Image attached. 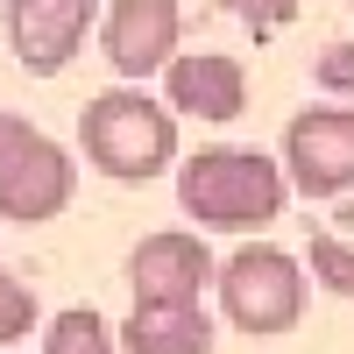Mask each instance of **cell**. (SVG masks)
I'll return each mask as SVG.
<instances>
[{"instance_id": "obj_1", "label": "cell", "mask_w": 354, "mask_h": 354, "mask_svg": "<svg viewBox=\"0 0 354 354\" xmlns=\"http://www.w3.org/2000/svg\"><path fill=\"white\" fill-rule=\"evenodd\" d=\"M78 142L85 163L113 185H149L177 163V113L163 100H149L142 85H113V93H93L78 113Z\"/></svg>"}, {"instance_id": "obj_2", "label": "cell", "mask_w": 354, "mask_h": 354, "mask_svg": "<svg viewBox=\"0 0 354 354\" xmlns=\"http://www.w3.org/2000/svg\"><path fill=\"white\" fill-rule=\"evenodd\" d=\"M283 170L262 156V149H198L185 156V170H177V205L198 220V227H213V234H255V227H270L283 213Z\"/></svg>"}, {"instance_id": "obj_3", "label": "cell", "mask_w": 354, "mask_h": 354, "mask_svg": "<svg viewBox=\"0 0 354 354\" xmlns=\"http://www.w3.org/2000/svg\"><path fill=\"white\" fill-rule=\"evenodd\" d=\"M213 290H220L227 326H241L248 340H277L305 319V270L277 241H248L227 262H213Z\"/></svg>"}, {"instance_id": "obj_4", "label": "cell", "mask_w": 354, "mask_h": 354, "mask_svg": "<svg viewBox=\"0 0 354 354\" xmlns=\"http://www.w3.org/2000/svg\"><path fill=\"white\" fill-rule=\"evenodd\" d=\"M71 192H78V163L64 142L28 128L21 113H0V220L43 227L71 205Z\"/></svg>"}, {"instance_id": "obj_5", "label": "cell", "mask_w": 354, "mask_h": 354, "mask_svg": "<svg viewBox=\"0 0 354 354\" xmlns=\"http://www.w3.org/2000/svg\"><path fill=\"white\" fill-rule=\"evenodd\" d=\"M283 185L305 198H347L354 192V106H305L283 128Z\"/></svg>"}, {"instance_id": "obj_6", "label": "cell", "mask_w": 354, "mask_h": 354, "mask_svg": "<svg viewBox=\"0 0 354 354\" xmlns=\"http://www.w3.org/2000/svg\"><path fill=\"white\" fill-rule=\"evenodd\" d=\"M93 21H100V0H8V43L28 78H57L85 50Z\"/></svg>"}, {"instance_id": "obj_7", "label": "cell", "mask_w": 354, "mask_h": 354, "mask_svg": "<svg viewBox=\"0 0 354 354\" xmlns=\"http://www.w3.org/2000/svg\"><path fill=\"white\" fill-rule=\"evenodd\" d=\"M177 36H185V8L177 0H113L100 15V50L121 78H149L177 57Z\"/></svg>"}, {"instance_id": "obj_8", "label": "cell", "mask_w": 354, "mask_h": 354, "mask_svg": "<svg viewBox=\"0 0 354 354\" xmlns=\"http://www.w3.org/2000/svg\"><path fill=\"white\" fill-rule=\"evenodd\" d=\"M128 283H135V305H198V290L213 283V248L177 227L142 234L128 255Z\"/></svg>"}, {"instance_id": "obj_9", "label": "cell", "mask_w": 354, "mask_h": 354, "mask_svg": "<svg viewBox=\"0 0 354 354\" xmlns=\"http://www.w3.org/2000/svg\"><path fill=\"white\" fill-rule=\"evenodd\" d=\"M163 106L192 121H241L248 106V71L220 50H185L163 64Z\"/></svg>"}, {"instance_id": "obj_10", "label": "cell", "mask_w": 354, "mask_h": 354, "mask_svg": "<svg viewBox=\"0 0 354 354\" xmlns=\"http://www.w3.org/2000/svg\"><path fill=\"white\" fill-rule=\"evenodd\" d=\"M128 354H213V312L205 305H135L121 326Z\"/></svg>"}, {"instance_id": "obj_11", "label": "cell", "mask_w": 354, "mask_h": 354, "mask_svg": "<svg viewBox=\"0 0 354 354\" xmlns=\"http://www.w3.org/2000/svg\"><path fill=\"white\" fill-rule=\"evenodd\" d=\"M43 354H113V326H106L93 305H71V312H57V319H50Z\"/></svg>"}, {"instance_id": "obj_12", "label": "cell", "mask_w": 354, "mask_h": 354, "mask_svg": "<svg viewBox=\"0 0 354 354\" xmlns=\"http://www.w3.org/2000/svg\"><path fill=\"white\" fill-rule=\"evenodd\" d=\"M312 277L333 298H354V241L347 234H312Z\"/></svg>"}, {"instance_id": "obj_13", "label": "cell", "mask_w": 354, "mask_h": 354, "mask_svg": "<svg viewBox=\"0 0 354 354\" xmlns=\"http://www.w3.org/2000/svg\"><path fill=\"white\" fill-rule=\"evenodd\" d=\"M28 326H36V290L15 283L8 270H0V347H15Z\"/></svg>"}, {"instance_id": "obj_14", "label": "cell", "mask_w": 354, "mask_h": 354, "mask_svg": "<svg viewBox=\"0 0 354 354\" xmlns=\"http://www.w3.org/2000/svg\"><path fill=\"white\" fill-rule=\"evenodd\" d=\"M227 8L241 15V21L255 28V36H277L283 21H298V8H305V0H227Z\"/></svg>"}, {"instance_id": "obj_15", "label": "cell", "mask_w": 354, "mask_h": 354, "mask_svg": "<svg viewBox=\"0 0 354 354\" xmlns=\"http://www.w3.org/2000/svg\"><path fill=\"white\" fill-rule=\"evenodd\" d=\"M326 78H333V85H340V78H354V57H347V43L326 57Z\"/></svg>"}, {"instance_id": "obj_16", "label": "cell", "mask_w": 354, "mask_h": 354, "mask_svg": "<svg viewBox=\"0 0 354 354\" xmlns=\"http://www.w3.org/2000/svg\"><path fill=\"white\" fill-rule=\"evenodd\" d=\"M0 354H15V347H0Z\"/></svg>"}]
</instances>
